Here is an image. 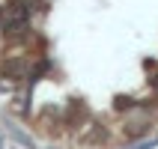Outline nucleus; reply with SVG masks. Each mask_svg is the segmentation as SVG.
Returning a JSON list of instances; mask_svg holds the SVG:
<instances>
[{"instance_id": "nucleus-1", "label": "nucleus", "mask_w": 158, "mask_h": 149, "mask_svg": "<svg viewBox=\"0 0 158 149\" xmlns=\"http://www.w3.org/2000/svg\"><path fill=\"white\" fill-rule=\"evenodd\" d=\"M152 146H158V140H146V143H140V146H131V149H152Z\"/></svg>"}, {"instance_id": "nucleus-2", "label": "nucleus", "mask_w": 158, "mask_h": 149, "mask_svg": "<svg viewBox=\"0 0 158 149\" xmlns=\"http://www.w3.org/2000/svg\"><path fill=\"white\" fill-rule=\"evenodd\" d=\"M0 149H3V137H0Z\"/></svg>"}]
</instances>
